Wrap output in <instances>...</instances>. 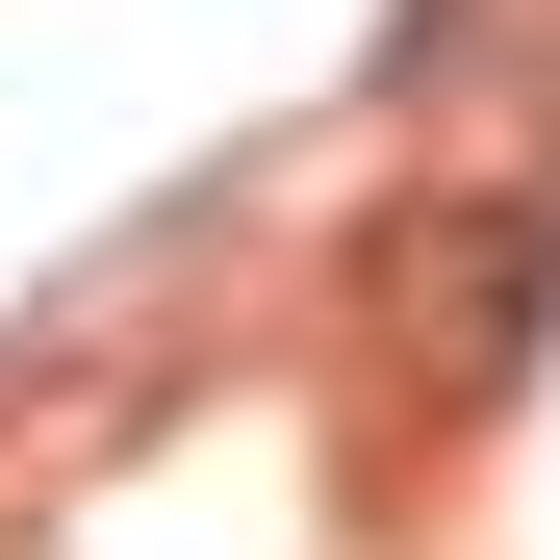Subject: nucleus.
Returning a JSON list of instances; mask_svg holds the SVG:
<instances>
[{
	"mask_svg": "<svg viewBox=\"0 0 560 560\" xmlns=\"http://www.w3.org/2000/svg\"><path fill=\"white\" fill-rule=\"evenodd\" d=\"M357 331H383V383H408L433 433H485L535 357H560V205H535V178H433V205H383Z\"/></svg>",
	"mask_w": 560,
	"mask_h": 560,
	"instance_id": "f257e3e1",
	"label": "nucleus"
},
{
	"mask_svg": "<svg viewBox=\"0 0 560 560\" xmlns=\"http://www.w3.org/2000/svg\"><path fill=\"white\" fill-rule=\"evenodd\" d=\"M485 77H560V0H408V26H383V103L408 128H458Z\"/></svg>",
	"mask_w": 560,
	"mask_h": 560,
	"instance_id": "f03ea898",
	"label": "nucleus"
}]
</instances>
